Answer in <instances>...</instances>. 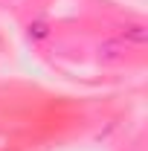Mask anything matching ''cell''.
Listing matches in <instances>:
<instances>
[]
</instances>
